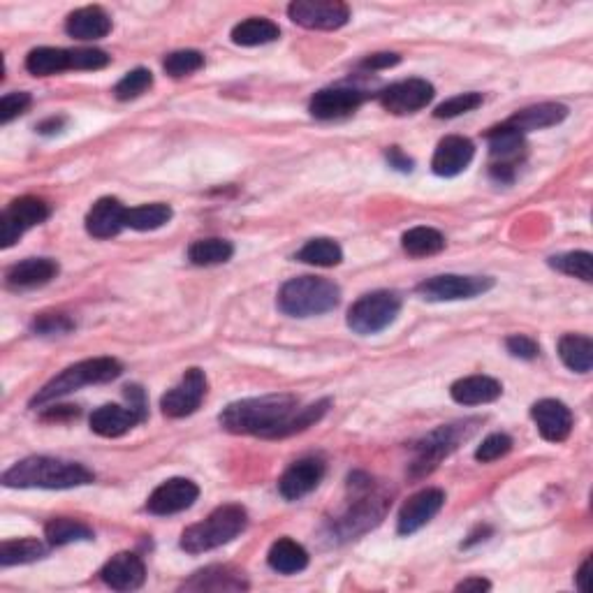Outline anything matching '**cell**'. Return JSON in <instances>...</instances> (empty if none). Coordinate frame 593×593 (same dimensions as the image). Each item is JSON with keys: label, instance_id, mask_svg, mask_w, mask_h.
<instances>
[{"label": "cell", "instance_id": "cell-28", "mask_svg": "<svg viewBox=\"0 0 593 593\" xmlns=\"http://www.w3.org/2000/svg\"><path fill=\"white\" fill-rule=\"evenodd\" d=\"M267 561H269V566H272V570H276V573L297 575V573H302V570H306V566H309V552H306V549L299 543H295V540L281 538V540H276L272 549H269Z\"/></svg>", "mask_w": 593, "mask_h": 593}, {"label": "cell", "instance_id": "cell-37", "mask_svg": "<svg viewBox=\"0 0 593 593\" xmlns=\"http://www.w3.org/2000/svg\"><path fill=\"white\" fill-rule=\"evenodd\" d=\"M47 543L54 547H63L70 543H79V540H93V531L84 522H77V519L58 517L51 519L45 526Z\"/></svg>", "mask_w": 593, "mask_h": 593}, {"label": "cell", "instance_id": "cell-11", "mask_svg": "<svg viewBox=\"0 0 593 593\" xmlns=\"http://www.w3.org/2000/svg\"><path fill=\"white\" fill-rule=\"evenodd\" d=\"M489 142V153H492V177L496 181H512L515 179V165L522 160L526 151L524 135L515 130L508 123L494 128L492 133L487 135Z\"/></svg>", "mask_w": 593, "mask_h": 593}, {"label": "cell", "instance_id": "cell-38", "mask_svg": "<svg viewBox=\"0 0 593 593\" xmlns=\"http://www.w3.org/2000/svg\"><path fill=\"white\" fill-rule=\"evenodd\" d=\"M549 267L566 276L580 278L584 283L593 281V255L587 251L554 255V258H549Z\"/></svg>", "mask_w": 593, "mask_h": 593}, {"label": "cell", "instance_id": "cell-52", "mask_svg": "<svg viewBox=\"0 0 593 593\" xmlns=\"http://www.w3.org/2000/svg\"><path fill=\"white\" fill-rule=\"evenodd\" d=\"M589 570H591V559L584 561L580 573H577V589H580L582 593L589 591Z\"/></svg>", "mask_w": 593, "mask_h": 593}, {"label": "cell", "instance_id": "cell-8", "mask_svg": "<svg viewBox=\"0 0 593 593\" xmlns=\"http://www.w3.org/2000/svg\"><path fill=\"white\" fill-rule=\"evenodd\" d=\"M51 216V209L40 197H19L0 216V246L10 248L14 241H19L21 234L45 223Z\"/></svg>", "mask_w": 593, "mask_h": 593}, {"label": "cell", "instance_id": "cell-13", "mask_svg": "<svg viewBox=\"0 0 593 593\" xmlns=\"http://www.w3.org/2000/svg\"><path fill=\"white\" fill-rule=\"evenodd\" d=\"M431 100H434V86L427 79H404L380 93V105L394 116L420 112Z\"/></svg>", "mask_w": 593, "mask_h": 593}, {"label": "cell", "instance_id": "cell-32", "mask_svg": "<svg viewBox=\"0 0 593 593\" xmlns=\"http://www.w3.org/2000/svg\"><path fill=\"white\" fill-rule=\"evenodd\" d=\"M232 255H234V246L228 239H218V237L197 239L195 244H190L188 248V260L197 267L225 265V262L232 260Z\"/></svg>", "mask_w": 593, "mask_h": 593}, {"label": "cell", "instance_id": "cell-46", "mask_svg": "<svg viewBox=\"0 0 593 593\" xmlns=\"http://www.w3.org/2000/svg\"><path fill=\"white\" fill-rule=\"evenodd\" d=\"M505 348H508V353L512 357H519V360H536L540 353L538 343L533 341L531 336H524V334L508 336V339H505Z\"/></svg>", "mask_w": 593, "mask_h": 593}, {"label": "cell", "instance_id": "cell-12", "mask_svg": "<svg viewBox=\"0 0 593 593\" xmlns=\"http://www.w3.org/2000/svg\"><path fill=\"white\" fill-rule=\"evenodd\" d=\"M461 438H466V431L459 424H450V427L436 429L434 434H429L422 443H417L415 448V461H413V475L422 478L434 471L441 461L457 450Z\"/></svg>", "mask_w": 593, "mask_h": 593}, {"label": "cell", "instance_id": "cell-17", "mask_svg": "<svg viewBox=\"0 0 593 593\" xmlns=\"http://www.w3.org/2000/svg\"><path fill=\"white\" fill-rule=\"evenodd\" d=\"M325 475V464L318 457H306L292 464L278 480V492L285 501H299L309 496L320 485Z\"/></svg>", "mask_w": 593, "mask_h": 593}, {"label": "cell", "instance_id": "cell-36", "mask_svg": "<svg viewBox=\"0 0 593 593\" xmlns=\"http://www.w3.org/2000/svg\"><path fill=\"white\" fill-rule=\"evenodd\" d=\"M297 260L304 262V265H313V267H336V265H341L343 251L334 239L320 237V239L306 241V244L302 246V251L297 253Z\"/></svg>", "mask_w": 593, "mask_h": 593}, {"label": "cell", "instance_id": "cell-3", "mask_svg": "<svg viewBox=\"0 0 593 593\" xmlns=\"http://www.w3.org/2000/svg\"><path fill=\"white\" fill-rule=\"evenodd\" d=\"M341 302V288L322 276H299L283 283L278 309L292 318H313L334 311Z\"/></svg>", "mask_w": 593, "mask_h": 593}, {"label": "cell", "instance_id": "cell-35", "mask_svg": "<svg viewBox=\"0 0 593 593\" xmlns=\"http://www.w3.org/2000/svg\"><path fill=\"white\" fill-rule=\"evenodd\" d=\"M404 251L411 258H429V255H438L445 248V237L434 228H413L401 237Z\"/></svg>", "mask_w": 593, "mask_h": 593}, {"label": "cell", "instance_id": "cell-51", "mask_svg": "<svg viewBox=\"0 0 593 593\" xmlns=\"http://www.w3.org/2000/svg\"><path fill=\"white\" fill-rule=\"evenodd\" d=\"M63 126H65V119L63 116H54V119H47V121H42L40 126H38V130L42 135H54V133H61L63 130Z\"/></svg>", "mask_w": 593, "mask_h": 593}, {"label": "cell", "instance_id": "cell-39", "mask_svg": "<svg viewBox=\"0 0 593 593\" xmlns=\"http://www.w3.org/2000/svg\"><path fill=\"white\" fill-rule=\"evenodd\" d=\"M204 65V56L195 49H181V51H172L170 56H165L163 68L170 77L181 79L197 72Z\"/></svg>", "mask_w": 593, "mask_h": 593}, {"label": "cell", "instance_id": "cell-16", "mask_svg": "<svg viewBox=\"0 0 593 593\" xmlns=\"http://www.w3.org/2000/svg\"><path fill=\"white\" fill-rule=\"evenodd\" d=\"M364 93L348 86H336V89H322L311 98L309 112L320 121H336L353 116L362 107Z\"/></svg>", "mask_w": 593, "mask_h": 593}, {"label": "cell", "instance_id": "cell-29", "mask_svg": "<svg viewBox=\"0 0 593 593\" xmlns=\"http://www.w3.org/2000/svg\"><path fill=\"white\" fill-rule=\"evenodd\" d=\"M278 38H281V28L262 17H251L232 28V42L237 47H260L276 42Z\"/></svg>", "mask_w": 593, "mask_h": 593}, {"label": "cell", "instance_id": "cell-14", "mask_svg": "<svg viewBox=\"0 0 593 593\" xmlns=\"http://www.w3.org/2000/svg\"><path fill=\"white\" fill-rule=\"evenodd\" d=\"M445 505L443 489H422L415 496H411L399 510L397 531L399 536H413L420 529H424Z\"/></svg>", "mask_w": 593, "mask_h": 593}, {"label": "cell", "instance_id": "cell-23", "mask_svg": "<svg viewBox=\"0 0 593 593\" xmlns=\"http://www.w3.org/2000/svg\"><path fill=\"white\" fill-rule=\"evenodd\" d=\"M58 274V262L51 258H28L7 269L5 281L14 290L40 288Z\"/></svg>", "mask_w": 593, "mask_h": 593}, {"label": "cell", "instance_id": "cell-20", "mask_svg": "<svg viewBox=\"0 0 593 593\" xmlns=\"http://www.w3.org/2000/svg\"><path fill=\"white\" fill-rule=\"evenodd\" d=\"M102 582L114 591H135L144 584L146 580V568L144 561L139 559L133 552H121L112 556L105 563V568L100 570Z\"/></svg>", "mask_w": 593, "mask_h": 593}, {"label": "cell", "instance_id": "cell-50", "mask_svg": "<svg viewBox=\"0 0 593 593\" xmlns=\"http://www.w3.org/2000/svg\"><path fill=\"white\" fill-rule=\"evenodd\" d=\"M489 589H492V584L482 580V577H468V580L457 584V591H489Z\"/></svg>", "mask_w": 593, "mask_h": 593}, {"label": "cell", "instance_id": "cell-21", "mask_svg": "<svg viewBox=\"0 0 593 593\" xmlns=\"http://www.w3.org/2000/svg\"><path fill=\"white\" fill-rule=\"evenodd\" d=\"M128 209L116 197H102L86 214V232L95 239H112L126 228Z\"/></svg>", "mask_w": 593, "mask_h": 593}, {"label": "cell", "instance_id": "cell-49", "mask_svg": "<svg viewBox=\"0 0 593 593\" xmlns=\"http://www.w3.org/2000/svg\"><path fill=\"white\" fill-rule=\"evenodd\" d=\"M126 399H128V406H133L135 411L144 417L146 420V397H144V390L139 385H128L126 387Z\"/></svg>", "mask_w": 593, "mask_h": 593}, {"label": "cell", "instance_id": "cell-41", "mask_svg": "<svg viewBox=\"0 0 593 593\" xmlns=\"http://www.w3.org/2000/svg\"><path fill=\"white\" fill-rule=\"evenodd\" d=\"M75 329V320H72L68 313L61 311H47L35 316L33 320V332L40 336H54V334H70Z\"/></svg>", "mask_w": 593, "mask_h": 593}, {"label": "cell", "instance_id": "cell-10", "mask_svg": "<svg viewBox=\"0 0 593 593\" xmlns=\"http://www.w3.org/2000/svg\"><path fill=\"white\" fill-rule=\"evenodd\" d=\"M204 397H207V376L202 369H188L179 383L163 394L160 408H163V415L179 420V417L193 415L202 406Z\"/></svg>", "mask_w": 593, "mask_h": 593}, {"label": "cell", "instance_id": "cell-2", "mask_svg": "<svg viewBox=\"0 0 593 593\" xmlns=\"http://www.w3.org/2000/svg\"><path fill=\"white\" fill-rule=\"evenodd\" d=\"M93 480V471L84 464L54 457L21 459L3 473V485L12 489H72Z\"/></svg>", "mask_w": 593, "mask_h": 593}, {"label": "cell", "instance_id": "cell-4", "mask_svg": "<svg viewBox=\"0 0 593 593\" xmlns=\"http://www.w3.org/2000/svg\"><path fill=\"white\" fill-rule=\"evenodd\" d=\"M248 526L246 510L237 503H228L216 508L200 524L188 526L181 533V549L188 554H204L211 549L232 543Z\"/></svg>", "mask_w": 593, "mask_h": 593}, {"label": "cell", "instance_id": "cell-31", "mask_svg": "<svg viewBox=\"0 0 593 593\" xmlns=\"http://www.w3.org/2000/svg\"><path fill=\"white\" fill-rule=\"evenodd\" d=\"M26 70L35 77H51V75H58V72L72 70L70 49H56V47L33 49L26 58Z\"/></svg>", "mask_w": 593, "mask_h": 593}, {"label": "cell", "instance_id": "cell-26", "mask_svg": "<svg viewBox=\"0 0 593 593\" xmlns=\"http://www.w3.org/2000/svg\"><path fill=\"white\" fill-rule=\"evenodd\" d=\"M450 394L461 406H482L499 399L503 394V385L489 376H468L457 380L450 387Z\"/></svg>", "mask_w": 593, "mask_h": 593}, {"label": "cell", "instance_id": "cell-5", "mask_svg": "<svg viewBox=\"0 0 593 593\" xmlns=\"http://www.w3.org/2000/svg\"><path fill=\"white\" fill-rule=\"evenodd\" d=\"M123 373V364L114 357H93V360H84L68 366V369L58 373L56 378H51L49 383L31 399V406H45L51 401H58L68 394L77 392L79 387L86 385H100L112 383Z\"/></svg>", "mask_w": 593, "mask_h": 593}, {"label": "cell", "instance_id": "cell-44", "mask_svg": "<svg viewBox=\"0 0 593 593\" xmlns=\"http://www.w3.org/2000/svg\"><path fill=\"white\" fill-rule=\"evenodd\" d=\"M72 70H102L109 65V56L102 49H70Z\"/></svg>", "mask_w": 593, "mask_h": 593}, {"label": "cell", "instance_id": "cell-33", "mask_svg": "<svg viewBox=\"0 0 593 593\" xmlns=\"http://www.w3.org/2000/svg\"><path fill=\"white\" fill-rule=\"evenodd\" d=\"M172 221V207L170 204L156 202V204H142V207L128 209L126 214V228L137 232H151L163 228Z\"/></svg>", "mask_w": 593, "mask_h": 593}, {"label": "cell", "instance_id": "cell-9", "mask_svg": "<svg viewBox=\"0 0 593 593\" xmlns=\"http://www.w3.org/2000/svg\"><path fill=\"white\" fill-rule=\"evenodd\" d=\"M288 17L309 31H336L348 24L350 10L339 0H295L288 7Z\"/></svg>", "mask_w": 593, "mask_h": 593}, {"label": "cell", "instance_id": "cell-47", "mask_svg": "<svg viewBox=\"0 0 593 593\" xmlns=\"http://www.w3.org/2000/svg\"><path fill=\"white\" fill-rule=\"evenodd\" d=\"M399 61H401L399 54H373L369 58H364L362 68L385 70V68H394V65H399Z\"/></svg>", "mask_w": 593, "mask_h": 593}, {"label": "cell", "instance_id": "cell-48", "mask_svg": "<svg viewBox=\"0 0 593 593\" xmlns=\"http://www.w3.org/2000/svg\"><path fill=\"white\" fill-rule=\"evenodd\" d=\"M387 163H390L394 170H399V172H413V165H415L413 160L399 149V146H392V149L387 151Z\"/></svg>", "mask_w": 593, "mask_h": 593}, {"label": "cell", "instance_id": "cell-22", "mask_svg": "<svg viewBox=\"0 0 593 593\" xmlns=\"http://www.w3.org/2000/svg\"><path fill=\"white\" fill-rule=\"evenodd\" d=\"M139 422H144V417L133 406L107 404L100 406L91 415V429L102 438H119L128 434L130 429H135Z\"/></svg>", "mask_w": 593, "mask_h": 593}, {"label": "cell", "instance_id": "cell-6", "mask_svg": "<svg viewBox=\"0 0 593 593\" xmlns=\"http://www.w3.org/2000/svg\"><path fill=\"white\" fill-rule=\"evenodd\" d=\"M401 297L390 290H376L357 299L348 311V327L362 336L383 332L399 318Z\"/></svg>", "mask_w": 593, "mask_h": 593}, {"label": "cell", "instance_id": "cell-27", "mask_svg": "<svg viewBox=\"0 0 593 593\" xmlns=\"http://www.w3.org/2000/svg\"><path fill=\"white\" fill-rule=\"evenodd\" d=\"M568 116V107L559 105V102H543V105L526 107L522 112H517L510 121H505L519 133H533V130L552 128L556 123H561Z\"/></svg>", "mask_w": 593, "mask_h": 593}, {"label": "cell", "instance_id": "cell-15", "mask_svg": "<svg viewBox=\"0 0 593 593\" xmlns=\"http://www.w3.org/2000/svg\"><path fill=\"white\" fill-rule=\"evenodd\" d=\"M197 496H200V487L193 480L172 478L153 489L149 501H146V510L158 517L177 515V512L188 510L197 501Z\"/></svg>", "mask_w": 593, "mask_h": 593}, {"label": "cell", "instance_id": "cell-43", "mask_svg": "<svg viewBox=\"0 0 593 593\" xmlns=\"http://www.w3.org/2000/svg\"><path fill=\"white\" fill-rule=\"evenodd\" d=\"M512 450V438L508 434H492L487 436L478 450H475V459L482 464H492V461L501 459Z\"/></svg>", "mask_w": 593, "mask_h": 593}, {"label": "cell", "instance_id": "cell-40", "mask_svg": "<svg viewBox=\"0 0 593 593\" xmlns=\"http://www.w3.org/2000/svg\"><path fill=\"white\" fill-rule=\"evenodd\" d=\"M151 86H153L151 70L135 68V70H130L128 75L114 86V95H116V100L128 102V100L139 98V95H144L146 91L151 89Z\"/></svg>", "mask_w": 593, "mask_h": 593}, {"label": "cell", "instance_id": "cell-24", "mask_svg": "<svg viewBox=\"0 0 593 593\" xmlns=\"http://www.w3.org/2000/svg\"><path fill=\"white\" fill-rule=\"evenodd\" d=\"M186 591H246L248 582L241 570L230 566H209L183 582Z\"/></svg>", "mask_w": 593, "mask_h": 593}, {"label": "cell", "instance_id": "cell-30", "mask_svg": "<svg viewBox=\"0 0 593 593\" xmlns=\"http://www.w3.org/2000/svg\"><path fill=\"white\" fill-rule=\"evenodd\" d=\"M561 362L575 373H589L593 366V341L584 334H566L559 339Z\"/></svg>", "mask_w": 593, "mask_h": 593}, {"label": "cell", "instance_id": "cell-18", "mask_svg": "<svg viewBox=\"0 0 593 593\" xmlns=\"http://www.w3.org/2000/svg\"><path fill=\"white\" fill-rule=\"evenodd\" d=\"M531 417L536 422L540 436L549 443H563L573 431V413L563 401H538V404L531 406Z\"/></svg>", "mask_w": 593, "mask_h": 593}, {"label": "cell", "instance_id": "cell-25", "mask_svg": "<svg viewBox=\"0 0 593 593\" xmlns=\"http://www.w3.org/2000/svg\"><path fill=\"white\" fill-rule=\"evenodd\" d=\"M112 31V19L102 7H82L65 21V33L75 40H100Z\"/></svg>", "mask_w": 593, "mask_h": 593}, {"label": "cell", "instance_id": "cell-34", "mask_svg": "<svg viewBox=\"0 0 593 593\" xmlns=\"http://www.w3.org/2000/svg\"><path fill=\"white\" fill-rule=\"evenodd\" d=\"M47 554V547L35 538H21V540H5L0 545V566H24V563L40 561Z\"/></svg>", "mask_w": 593, "mask_h": 593}, {"label": "cell", "instance_id": "cell-1", "mask_svg": "<svg viewBox=\"0 0 593 593\" xmlns=\"http://www.w3.org/2000/svg\"><path fill=\"white\" fill-rule=\"evenodd\" d=\"M332 406V399H322L318 404L299 408L295 394H267L234 401L221 413V427L237 436L276 438L295 436L320 422Z\"/></svg>", "mask_w": 593, "mask_h": 593}, {"label": "cell", "instance_id": "cell-45", "mask_svg": "<svg viewBox=\"0 0 593 593\" xmlns=\"http://www.w3.org/2000/svg\"><path fill=\"white\" fill-rule=\"evenodd\" d=\"M28 107H31V95L24 91L3 95V100H0V123L7 126L12 119H17V116L24 114Z\"/></svg>", "mask_w": 593, "mask_h": 593}, {"label": "cell", "instance_id": "cell-7", "mask_svg": "<svg viewBox=\"0 0 593 593\" xmlns=\"http://www.w3.org/2000/svg\"><path fill=\"white\" fill-rule=\"evenodd\" d=\"M494 288V278L489 276H459L443 274L427 278L417 285V295L427 302H455V299H473Z\"/></svg>", "mask_w": 593, "mask_h": 593}, {"label": "cell", "instance_id": "cell-42", "mask_svg": "<svg viewBox=\"0 0 593 593\" xmlns=\"http://www.w3.org/2000/svg\"><path fill=\"white\" fill-rule=\"evenodd\" d=\"M480 105H482L480 93H461V95H455V98L441 102V105L436 107L434 116L436 119H455V116L473 112V109H478Z\"/></svg>", "mask_w": 593, "mask_h": 593}, {"label": "cell", "instance_id": "cell-19", "mask_svg": "<svg viewBox=\"0 0 593 593\" xmlns=\"http://www.w3.org/2000/svg\"><path fill=\"white\" fill-rule=\"evenodd\" d=\"M475 156V146L468 137L450 135L438 142L434 158H431V170H434L436 177H457L471 165Z\"/></svg>", "mask_w": 593, "mask_h": 593}]
</instances>
